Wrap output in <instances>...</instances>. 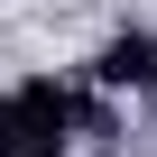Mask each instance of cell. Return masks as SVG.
I'll list each match as a JSON object with an SVG mask.
<instances>
[{"label": "cell", "mask_w": 157, "mask_h": 157, "mask_svg": "<svg viewBox=\"0 0 157 157\" xmlns=\"http://www.w3.org/2000/svg\"><path fill=\"white\" fill-rule=\"evenodd\" d=\"M10 102H19V157H74V148H65V139H74V93H65V83L28 74Z\"/></svg>", "instance_id": "6da1fadb"}, {"label": "cell", "mask_w": 157, "mask_h": 157, "mask_svg": "<svg viewBox=\"0 0 157 157\" xmlns=\"http://www.w3.org/2000/svg\"><path fill=\"white\" fill-rule=\"evenodd\" d=\"M93 83L102 93H157V28H120L93 56Z\"/></svg>", "instance_id": "7a4b0ae2"}, {"label": "cell", "mask_w": 157, "mask_h": 157, "mask_svg": "<svg viewBox=\"0 0 157 157\" xmlns=\"http://www.w3.org/2000/svg\"><path fill=\"white\" fill-rule=\"evenodd\" d=\"M74 139H93V148H111V139H120V120H111V102H102V93H74Z\"/></svg>", "instance_id": "3957f363"}, {"label": "cell", "mask_w": 157, "mask_h": 157, "mask_svg": "<svg viewBox=\"0 0 157 157\" xmlns=\"http://www.w3.org/2000/svg\"><path fill=\"white\" fill-rule=\"evenodd\" d=\"M0 157H19V102L0 93Z\"/></svg>", "instance_id": "277c9868"}]
</instances>
